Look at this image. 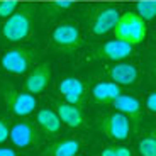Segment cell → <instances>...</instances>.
Instances as JSON below:
<instances>
[{
	"instance_id": "cell-23",
	"label": "cell",
	"mask_w": 156,
	"mask_h": 156,
	"mask_svg": "<svg viewBox=\"0 0 156 156\" xmlns=\"http://www.w3.org/2000/svg\"><path fill=\"white\" fill-rule=\"evenodd\" d=\"M144 105H146V109H148L151 114H156V90H154V92H151V94L146 97Z\"/></svg>"
},
{
	"instance_id": "cell-25",
	"label": "cell",
	"mask_w": 156,
	"mask_h": 156,
	"mask_svg": "<svg viewBox=\"0 0 156 156\" xmlns=\"http://www.w3.org/2000/svg\"><path fill=\"white\" fill-rule=\"evenodd\" d=\"M100 156H117V153H115V146H105V148L102 149Z\"/></svg>"
},
{
	"instance_id": "cell-15",
	"label": "cell",
	"mask_w": 156,
	"mask_h": 156,
	"mask_svg": "<svg viewBox=\"0 0 156 156\" xmlns=\"http://www.w3.org/2000/svg\"><path fill=\"white\" fill-rule=\"evenodd\" d=\"M124 94L121 85H117L114 82H98L92 87V98L98 105H107L112 104L115 98H119Z\"/></svg>"
},
{
	"instance_id": "cell-4",
	"label": "cell",
	"mask_w": 156,
	"mask_h": 156,
	"mask_svg": "<svg viewBox=\"0 0 156 156\" xmlns=\"http://www.w3.org/2000/svg\"><path fill=\"white\" fill-rule=\"evenodd\" d=\"M88 31L94 36H104L114 31L117 20L121 17V12L112 5H94L85 14Z\"/></svg>"
},
{
	"instance_id": "cell-17",
	"label": "cell",
	"mask_w": 156,
	"mask_h": 156,
	"mask_svg": "<svg viewBox=\"0 0 156 156\" xmlns=\"http://www.w3.org/2000/svg\"><path fill=\"white\" fill-rule=\"evenodd\" d=\"M82 149L78 139H61L43 149V156H76Z\"/></svg>"
},
{
	"instance_id": "cell-3",
	"label": "cell",
	"mask_w": 156,
	"mask_h": 156,
	"mask_svg": "<svg viewBox=\"0 0 156 156\" xmlns=\"http://www.w3.org/2000/svg\"><path fill=\"white\" fill-rule=\"evenodd\" d=\"M36 51L29 49L26 46H16L9 48L2 53L0 56V68L9 75H26L27 71H31L32 65L36 61Z\"/></svg>"
},
{
	"instance_id": "cell-24",
	"label": "cell",
	"mask_w": 156,
	"mask_h": 156,
	"mask_svg": "<svg viewBox=\"0 0 156 156\" xmlns=\"http://www.w3.org/2000/svg\"><path fill=\"white\" fill-rule=\"evenodd\" d=\"M115 153H117V156H133L131 149L126 148V146H115Z\"/></svg>"
},
{
	"instance_id": "cell-2",
	"label": "cell",
	"mask_w": 156,
	"mask_h": 156,
	"mask_svg": "<svg viewBox=\"0 0 156 156\" xmlns=\"http://www.w3.org/2000/svg\"><path fill=\"white\" fill-rule=\"evenodd\" d=\"M114 34L117 39L126 41L133 46H137L144 41L146 34H148V22L137 12L126 10L117 20L115 27H114Z\"/></svg>"
},
{
	"instance_id": "cell-18",
	"label": "cell",
	"mask_w": 156,
	"mask_h": 156,
	"mask_svg": "<svg viewBox=\"0 0 156 156\" xmlns=\"http://www.w3.org/2000/svg\"><path fill=\"white\" fill-rule=\"evenodd\" d=\"M137 151L141 156H156V127L137 141Z\"/></svg>"
},
{
	"instance_id": "cell-11",
	"label": "cell",
	"mask_w": 156,
	"mask_h": 156,
	"mask_svg": "<svg viewBox=\"0 0 156 156\" xmlns=\"http://www.w3.org/2000/svg\"><path fill=\"white\" fill-rule=\"evenodd\" d=\"M58 92L63 97V100L75 105H83L87 97V87L85 83L76 76H65L58 85Z\"/></svg>"
},
{
	"instance_id": "cell-19",
	"label": "cell",
	"mask_w": 156,
	"mask_h": 156,
	"mask_svg": "<svg viewBox=\"0 0 156 156\" xmlns=\"http://www.w3.org/2000/svg\"><path fill=\"white\" fill-rule=\"evenodd\" d=\"M71 9V0H53V2H48L44 5L43 12H44V20L53 19V17L59 16L61 12Z\"/></svg>"
},
{
	"instance_id": "cell-20",
	"label": "cell",
	"mask_w": 156,
	"mask_h": 156,
	"mask_svg": "<svg viewBox=\"0 0 156 156\" xmlns=\"http://www.w3.org/2000/svg\"><path fill=\"white\" fill-rule=\"evenodd\" d=\"M136 12L139 14L146 22L156 19V2L153 0H141L136 4Z\"/></svg>"
},
{
	"instance_id": "cell-27",
	"label": "cell",
	"mask_w": 156,
	"mask_h": 156,
	"mask_svg": "<svg viewBox=\"0 0 156 156\" xmlns=\"http://www.w3.org/2000/svg\"><path fill=\"white\" fill-rule=\"evenodd\" d=\"M151 71H153V76L156 78V59H154V63H153V66H151Z\"/></svg>"
},
{
	"instance_id": "cell-5",
	"label": "cell",
	"mask_w": 156,
	"mask_h": 156,
	"mask_svg": "<svg viewBox=\"0 0 156 156\" xmlns=\"http://www.w3.org/2000/svg\"><path fill=\"white\" fill-rule=\"evenodd\" d=\"M51 43L55 44L56 49L63 51V53H75L83 44L80 27L70 20L56 24L51 31Z\"/></svg>"
},
{
	"instance_id": "cell-1",
	"label": "cell",
	"mask_w": 156,
	"mask_h": 156,
	"mask_svg": "<svg viewBox=\"0 0 156 156\" xmlns=\"http://www.w3.org/2000/svg\"><path fill=\"white\" fill-rule=\"evenodd\" d=\"M34 24V5H19L14 14L2 24V36L9 43H24L32 34Z\"/></svg>"
},
{
	"instance_id": "cell-26",
	"label": "cell",
	"mask_w": 156,
	"mask_h": 156,
	"mask_svg": "<svg viewBox=\"0 0 156 156\" xmlns=\"http://www.w3.org/2000/svg\"><path fill=\"white\" fill-rule=\"evenodd\" d=\"M0 156H17V153H16V149H12V148L0 146Z\"/></svg>"
},
{
	"instance_id": "cell-12",
	"label": "cell",
	"mask_w": 156,
	"mask_h": 156,
	"mask_svg": "<svg viewBox=\"0 0 156 156\" xmlns=\"http://www.w3.org/2000/svg\"><path fill=\"white\" fill-rule=\"evenodd\" d=\"M107 75H109L110 82L117 83V85L124 87H133L139 80V70L136 65L126 61H117L112 66L107 68Z\"/></svg>"
},
{
	"instance_id": "cell-16",
	"label": "cell",
	"mask_w": 156,
	"mask_h": 156,
	"mask_svg": "<svg viewBox=\"0 0 156 156\" xmlns=\"http://www.w3.org/2000/svg\"><path fill=\"white\" fill-rule=\"evenodd\" d=\"M36 126H37L44 134H58L61 131V119L56 114V110L43 107L36 112Z\"/></svg>"
},
{
	"instance_id": "cell-22",
	"label": "cell",
	"mask_w": 156,
	"mask_h": 156,
	"mask_svg": "<svg viewBox=\"0 0 156 156\" xmlns=\"http://www.w3.org/2000/svg\"><path fill=\"white\" fill-rule=\"evenodd\" d=\"M10 139V124L7 117H0V144Z\"/></svg>"
},
{
	"instance_id": "cell-9",
	"label": "cell",
	"mask_w": 156,
	"mask_h": 156,
	"mask_svg": "<svg viewBox=\"0 0 156 156\" xmlns=\"http://www.w3.org/2000/svg\"><path fill=\"white\" fill-rule=\"evenodd\" d=\"M110 105H112L115 110L122 112L129 119V122H131V126H133V133L134 134L139 133V127H141V122H143L144 114H143V107H141L139 100H137L136 97L122 94L121 97L115 98Z\"/></svg>"
},
{
	"instance_id": "cell-14",
	"label": "cell",
	"mask_w": 156,
	"mask_h": 156,
	"mask_svg": "<svg viewBox=\"0 0 156 156\" xmlns=\"http://www.w3.org/2000/svg\"><path fill=\"white\" fill-rule=\"evenodd\" d=\"M55 110L59 115L61 122L71 129H82L85 126V114H83L82 107L75 105V104H68V102H55Z\"/></svg>"
},
{
	"instance_id": "cell-21",
	"label": "cell",
	"mask_w": 156,
	"mask_h": 156,
	"mask_svg": "<svg viewBox=\"0 0 156 156\" xmlns=\"http://www.w3.org/2000/svg\"><path fill=\"white\" fill-rule=\"evenodd\" d=\"M17 9H19V4L16 0H4V2H0V19H4V20L9 19Z\"/></svg>"
},
{
	"instance_id": "cell-10",
	"label": "cell",
	"mask_w": 156,
	"mask_h": 156,
	"mask_svg": "<svg viewBox=\"0 0 156 156\" xmlns=\"http://www.w3.org/2000/svg\"><path fill=\"white\" fill-rule=\"evenodd\" d=\"M134 53V46L133 44L121 41V39H112V41H107V43L100 44V46L95 49V56L100 59H105V61H124L126 58L133 56Z\"/></svg>"
},
{
	"instance_id": "cell-6",
	"label": "cell",
	"mask_w": 156,
	"mask_h": 156,
	"mask_svg": "<svg viewBox=\"0 0 156 156\" xmlns=\"http://www.w3.org/2000/svg\"><path fill=\"white\" fill-rule=\"evenodd\" d=\"M97 129L112 141H127L133 134V126L129 119L119 110L100 117L97 121Z\"/></svg>"
},
{
	"instance_id": "cell-7",
	"label": "cell",
	"mask_w": 156,
	"mask_h": 156,
	"mask_svg": "<svg viewBox=\"0 0 156 156\" xmlns=\"http://www.w3.org/2000/svg\"><path fill=\"white\" fill-rule=\"evenodd\" d=\"M10 141L12 144L19 149L34 148L41 143V133L39 127L32 121L22 119L10 126Z\"/></svg>"
},
{
	"instance_id": "cell-13",
	"label": "cell",
	"mask_w": 156,
	"mask_h": 156,
	"mask_svg": "<svg viewBox=\"0 0 156 156\" xmlns=\"http://www.w3.org/2000/svg\"><path fill=\"white\" fill-rule=\"evenodd\" d=\"M49 82H51V65L49 63H41L27 75L26 82H24V88L29 94L37 95L43 94L49 87Z\"/></svg>"
},
{
	"instance_id": "cell-8",
	"label": "cell",
	"mask_w": 156,
	"mask_h": 156,
	"mask_svg": "<svg viewBox=\"0 0 156 156\" xmlns=\"http://www.w3.org/2000/svg\"><path fill=\"white\" fill-rule=\"evenodd\" d=\"M4 102L5 105L19 117H27L37 107L36 97L32 94H29L26 90L20 92V90H16L12 87H7L4 90Z\"/></svg>"
}]
</instances>
